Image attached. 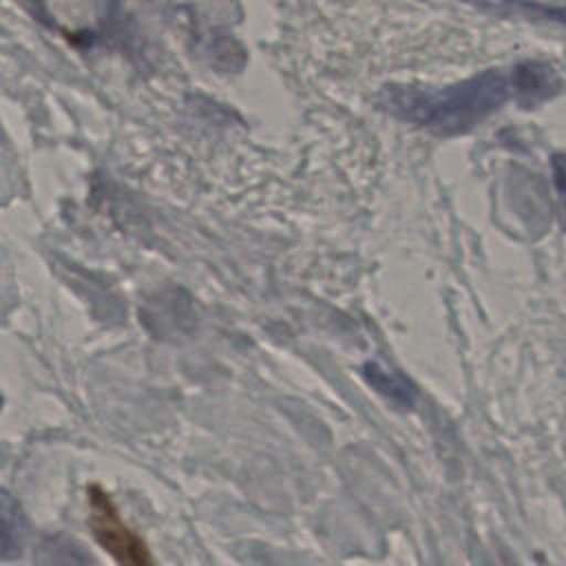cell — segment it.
Wrapping results in <instances>:
<instances>
[{"label":"cell","instance_id":"6da1fadb","mask_svg":"<svg viewBox=\"0 0 566 566\" xmlns=\"http://www.w3.org/2000/svg\"><path fill=\"white\" fill-rule=\"evenodd\" d=\"M513 88L520 93L515 69L509 75L491 71L442 91H400L389 99L411 122L438 133H462L497 108Z\"/></svg>","mask_w":566,"mask_h":566},{"label":"cell","instance_id":"7a4b0ae2","mask_svg":"<svg viewBox=\"0 0 566 566\" xmlns=\"http://www.w3.org/2000/svg\"><path fill=\"white\" fill-rule=\"evenodd\" d=\"M88 506L93 535L117 566H157L146 542L122 520L115 502L102 486H88Z\"/></svg>","mask_w":566,"mask_h":566},{"label":"cell","instance_id":"3957f363","mask_svg":"<svg viewBox=\"0 0 566 566\" xmlns=\"http://www.w3.org/2000/svg\"><path fill=\"white\" fill-rule=\"evenodd\" d=\"M29 542V522L18 500L0 486V559H18Z\"/></svg>","mask_w":566,"mask_h":566},{"label":"cell","instance_id":"277c9868","mask_svg":"<svg viewBox=\"0 0 566 566\" xmlns=\"http://www.w3.org/2000/svg\"><path fill=\"white\" fill-rule=\"evenodd\" d=\"M365 378L371 387H376V391H380L382 396H387L389 400H394L400 407H411L416 400V385L409 382L402 374L387 369L378 363H367L365 365Z\"/></svg>","mask_w":566,"mask_h":566},{"label":"cell","instance_id":"5b68a950","mask_svg":"<svg viewBox=\"0 0 566 566\" xmlns=\"http://www.w3.org/2000/svg\"><path fill=\"white\" fill-rule=\"evenodd\" d=\"M0 407H2V396H0Z\"/></svg>","mask_w":566,"mask_h":566}]
</instances>
